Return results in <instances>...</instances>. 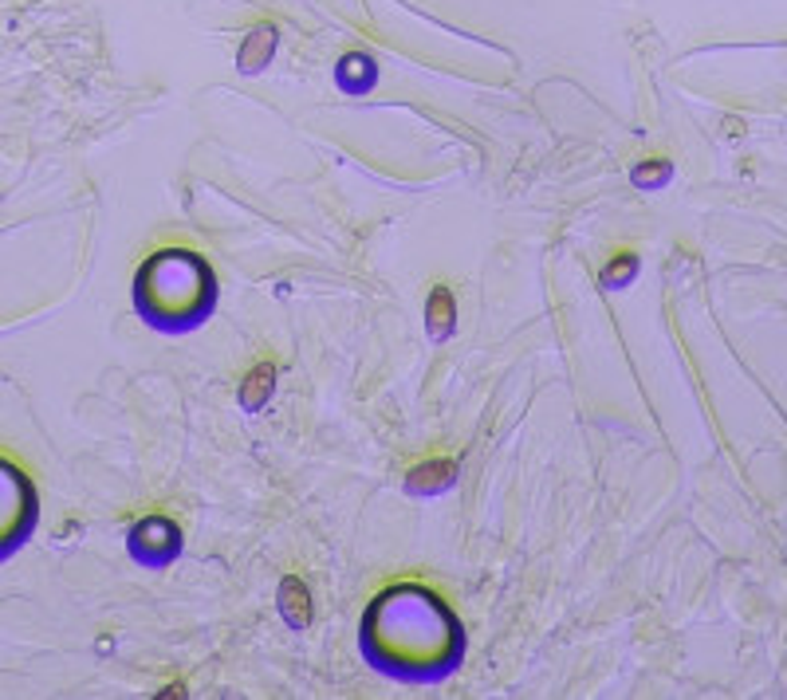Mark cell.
<instances>
[{"mask_svg":"<svg viewBox=\"0 0 787 700\" xmlns=\"http://www.w3.org/2000/svg\"><path fill=\"white\" fill-rule=\"evenodd\" d=\"M363 657L398 680H442L461 665L465 633L449 602L422 582L374 594L359 626Z\"/></svg>","mask_w":787,"mask_h":700,"instance_id":"obj_1","label":"cell"},{"mask_svg":"<svg viewBox=\"0 0 787 700\" xmlns=\"http://www.w3.org/2000/svg\"><path fill=\"white\" fill-rule=\"evenodd\" d=\"M216 307V276L193 248H157L134 272V311L166 335L193 331Z\"/></svg>","mask_w":787,"mask_h":700,"instance_id":"obj_2","label":"cell"},{"mask_svg":"<svg viewBox=\"0 0 787 700\" xmlns=\"http://www.w3.org/2000/svg\"><path fill=\"white\" fill-rule=\"evenodd\" d=\"M36 527V484L28 473L0 456V559L12 555Z\"/></svg>","mask_w":787,"mask_h":700,"instance_id":"obj_3","label":"cell"}]
</instances>
